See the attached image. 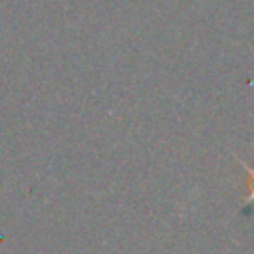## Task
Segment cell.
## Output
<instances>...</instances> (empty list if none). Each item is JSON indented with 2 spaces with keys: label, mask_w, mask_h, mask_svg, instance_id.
Here are the masks:
<instances>
[{
  "label": "cell",
  "mask_w": 254,
  "mask_h": 254,
  "mask_svg": "<svg viewBox=\"0 0 254 254\" xmlns=\"http://www.w3.org/2000/svg\"><path fill=\"white\" fill-rule=\"evenodd\" d=\"M248 173V202H254V169L244 167Z\"/></svg>",
  "instance_id": "1"
}]
</instances>
